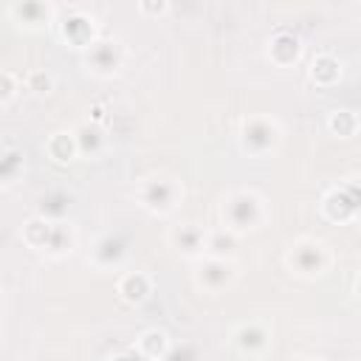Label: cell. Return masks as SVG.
<instances>
[{
	"label": "cell",
	"mask_w": 361,
	"mask_h": 361,
	"mask_svg": "<svg viewBox=\"0 0 361 361\" xmlns=\"http://www.w3.org/2000/svg\"><path fill=\"white\" fill-rule=\"evenodd\" d=\"M265 200L259 192L254 189H231L223 203H220V217H223V228L234 231L237 237L257 231L265 223Z\"/></svg>",
	"instance_id": "1"
},
{
	"label": "cell",
	"mask_w": 361,
	"mask_h": 361,
	"mask_svg": "<svg viewBox=\"0 0 361 361\" xmlns=\"http://www.w3.org/2000/svg\"><path fill=\"white\" fill-rule=\"evenodd\" d=\"M282 138H285L282 124L274 116H265V113H257V116L243 118L240 121V130H237L240 149L248 158H271L282 147Z\"/></svg>",
	"instance_id": "2"
},
{
	"label": "cell",
	"mask_w": 361,
	"mask_h": 361,
	"mask_svg": "<svg viewBox=\"0 0 361 361\" xmlns=\"http://www.w3.org/2000/svg\"><path fill=\"white\" fill-rule=\"evenodd\" d=\"M333 254L324 240L319 237H299L285 251V265L299 279H319L330 271Z\"/></svg>",
	"instance_id": "3"
},
{
	"label": "cell",
	"mask_w": 361,
	"mask_h": 361,
	"mask_svg": "<svg viewBox=\"0 0 361 361\" xmlns=\"http://www.w3.org/2000/svg\"><path fill=\"white\" fill-rule=\"evenodd\" d=\"M141 209H147L149 214H158V217H166L172 214L180 200H183V183L169 175V172H155L149 178L141 180L138 192H135Z\"/></svg>",
	"instance_id": "4"
},
{
	"label": "cell",
	"mask_w": 361,
	"mask_h": 361,
	"mask_svg": "<svg viewBox=\"0 0 361 361\" xmlns=\"http://www.w3.org/2000/svg\"><path fill=\"white\" fill-rule=\"evenodd\" d=\"M54 28L59 34V39L76 51H85L90 48L96 39H99V23L90 11H85L82 6H65V8H56V20H54Z\"/></svg>",
	"instance_id": "5"
},
{
	"label": "cell",
	"mask_w": 361,
	"mask_h": 361,
	"mask_svg": "<svg viewBox=\"0 0 361 361\" xmlns=\"http://www.w3.org/2000/svg\"><path fill=\"white\" fill-rule=\"evenodd\" d=\"M322 217L336 223V226H344V223H353L361 212V186H358V178H347L341 180L338 186L327 189L322 203Z\"/></svg>",
	"instance_id": "6"
},
{
	"label": "cell",
	"mask_w": 361,
	"mask_h": 361,
	"mask_svg": "<svg viewBox=\"0 0 361 361\" xmlns=\"http://www.w3.org/2000/svg\"><path fill=\"white\" fill-rule=\"evenodd\" d=\"M127 59V48L118 37H99L90 48L82 51V65L99 76V79H110L124 68Z\"/></svg>",
	"instance_id": "7"
},
{
	"label": "cell",
	"mask_w": 361,
	"mask_h": 361,
	"mask_svg": "<svg viewBox=\"0 0 361 361\" xmlns=\"http://www.w3.org/2000/svg\"><path fill=\"white\" fill-rule=\"evenodd\" d=\"M195 285L206 293H223L237 282V262L234 259H220V257H200L195 259Z\"/></svg>",
	"instance_id": "8"
},
{
	"label": "cell",
	"mask_w": 361,
	"mask_h": 361,
	"mask_svg": "<svg viewBox=\"0 0 361 361\" xmlns=\"http://www.w3.org/2000/svg\"><path fill=\"white\" fill-rule=\"evenodd\" d=\"M130 254V240L121 231H104L90 243L87 262L99 271H118L127 262Z\"/></svg>",
	"instance_id": "9"
},
{
	"label": "cell",
	"mask_w": 361,
	"mask_h": 361,
	"mask_svg": "<svg viewBox=\"0 0 361 361\" xmlns=\"http://www.w3.org/2000/svg\"><path fill=\"white\" fill-rule=\"evenodd\" d=\"M271 341H274L271 327H268L265 322H257V319L240 322V324H234V330H231V344H234L237 353L245 355V358H259V355H265L268 347H271Z\"/></svg>",
	"instance_id": "10"
},
{
	"label": "cell",
	"mask_w": 361,
	"mask_h": 361,
	"mask_svg": "<svg viewBox=\"0 0 361 361\" xmlns=\"http://www.w3.org/2000/svg\"><path fill=\"white\" fill-rule=\"evenodd\" d=\"M56 8L59 6H54L48 0H17L8 6V17L25 31H42V28L54 25Z\"/></svg>",
	"instance_id": "11"
},
{
	"label": "cell",
	"mask_w": 361,
	"mask_h": 361,
	"mask_svg": "<svg viewBox=\"0 0 361 361\" xmlns=\"http://www.w3.org/2000/svg\"><path fill=\"white\" fill-rule=\"evenodd\" d=\"M265 54L276 68H290L302 56V37L290 25H279L271 31V37L265 42Z\"/></svg>",
	"instance_id": "12"
},
{
	"label": "cell",
	"mask_w": 361,
	"mask_h": 361,
	"mask_svg": "<svg viewBox=\"0 0 361 361\" xmlns=\"http://www.w3.org/2000/svg\"><path fill=\"white\" fill-rule=\"evenodd\" d=\"M206 231H209V228H203L200 223L186 220V223L172 226L169 234H166V240H169V245H172L180 257H186V259H200V257L206 254Z\"/></svg>",
	"instance_id": "13"
},
{
	"label": "cell",
	"mask_w": 361,
	"mask_h": 361,
	"mask_svg": "<svg viewBox=\"0 0 361 361\" xmlns=\"http://www.w3.org/2000/svg\"><path fill=\"white\" fill-rule=\"evenodd\" d=\"M307 76L316 87H336L344 76V62L330 54V51H322L310 59V68H307Z\"/></svg>",
	"instance_id": "14"
},
{
	"label": "cell",
	"mask_w": 361,
	"mask_h": 361,
	"mask_svg": "<svg viewBox=\"0 0 361 361\" xmlns=\"http://www.w3.org/2000/svg\"><path fill=\"white\" fill-rule=\"evenodd\" d=\"M71 206H73V195H71L65 186H54V189H45V192L37 197V212H34V214H39V217L56 223V220H68Z\"/></svg>",
	"instance_id": "15"
},
{
	"label": "cell",
	"mask_w": 361,
	"mask_h": 361,
	"mask_svg": "<svg viewBox=\"0 0 361 361\" xmlns=\"http://www.w3.org/2000/svg\"><path fill=\"white\" fill-rule=\"evenodd\" d=\"M116 293L127 305H144L152 296V276L144 271H124L116 282Z\"/></svg>",
	"instance_id": "16"
},
{
	"label": "cell",
	"mask_w": 361,
	"mask_h": 361,
	"mask_svg": "<svg viewBox=\"0 0 361 361\" xmlns=\"http://www.w3.org/2000/svg\"><path fill=\"white\" fill-rule=\"evenodd\" d=\"M73 141H76V152L82 158H99L107 147V138H104V130L93 121H82L73 127Z\"/></svg>",
	"instance_id": "17"
},
{
	"label": "cell",
	"mask_w": 361,
	"mask_h": 361,
	"mask_svg": "<svg viewBox=\"0 0 361 361\" xmlns=\"http://www.w3.org/2000/svg\"><path fill=\"white\" fill-rule=\"evenodd\" d=\"M76 226L71 223V220H56L54 226H51V237H48V245H45V257H51V259H62V257H68V254H73V248H76Z\"/></svg>",
	"instance_id": "18"
},
{
	"label": "cell",
	"mask_w": 361,
	"mask_h": 361,
	"mask_svg": "<svg viewBox=\"0 0 361 361\" xmlns=\"http://www.w3.org/2000/svg\"><path fill=\"white\" fill-rule=\"evenodd\" d=\"M25 175V149L17 144L0 147V186H14Z\"/></svg>",
	"instance_id": "19"
},
{
	"label": "cell",
	"mask_w": 361,
	"mask_h": 361,
	"mask_svg": "<svg viewBox=\"0 0 361 361\" xmlns=\"http://www.w3.org/2000/svg\"><path fill=\"white\" fill-rule=\"evenodd\" d=\"M45 155L65 166V164H73L79 158L76 152V141H73V130H54L48 138H45Z\"/></svg>",
	"instance_id": "20"
},
{
	"label": "cell",
	"mask_w": 361,
	"mask_h": 361,
	"mask_svg": "<svg viewBox=\"0 0 361 361\" xmlns=\"http://www.w3.org/2000/svg\"><path fill=\"white\" fill-rule=\"evenodd\" d=\"M358 127H361V118L353 107H336V110L327 113V130H330V135H336L341 141L355 138Z\"/></svg>",
	"instance_id": "21"
},
{
	"label": "cell",
	"mask_w": 361,
	"mask_h": 361,
	"mask_svg": "<svg viewBox=\"0 0 361 361\" xmlns=\"http://www.w3.org/2000/svg\"><path fill=\"white\" fill-rule=\"evenodd\" d=\"M51 220L39 217V214H31L23 226H20V237H23V245L31 248V251H45L48 245V237H51Z\"/></svg>",
	"instance_id": "22"
},
{
	"label": "cell",
	"mask_w": 361,
	"mask_h": 361,
	"mask_svg": "<svg viewBox=\"0 0 361 361\" xmlns=\"http://www.w3.org/2000/svg\"><path fill=\"white\" fill-rule=\"evenodd\" d=\"M169 344H172V338H169V333L161 330V327H147V330L135 338V350H138L141 355H147L149 361H161L164 353L169 350Z\"/></svg>",
	"instance_id": "23"
},
{
	"label": "cell",
	"mask_w": 361,
	"mask_h": 361,
	"mask_svg": "<svg viewBox=\"0 0 361 361\" xmlns=\"http://www.w3.org/2000/svg\"><path fill=\"white\" fill-rule=\"evenodd\" d=\"M237 243L240 237L228 228H212L206 231V254L203 257H220V259H234V251H237Z\"/></svg>",
	"instance_id": "24"
},
{
	"label": "cell",
	"mask_w": 361,
	"mask_h": 361,
	"mask_svg": "<svg viewBox=\"0 0 361 361\" xmlns=\"http://www.w3.org/2000/svg\"><path fill=\"white\" fill-rule=\"evenodd\" d=\"M54 87H56V79H54L51 71H45V68H34V71L25 73V90H28L31 96L45 99V96L54 93Z\"/></svg>",
	"instance_id": "25"
},
{
	"label": "cell",
	"mask_w": 361,
	"mask_h": 361,
	"mask_svg": "<svg viewBox=\"0 0 361 361\" xmlns=\"http://www.w3.org/2000/svg\"><path fill=\"white\" fill-rule=\"evenodd\" d=\"M200 358H203V353L195 341H178V344L172 341L161 361H200Z\"/></svg>",
	"instance_id": "26"
},
{
	"label": "cell",
	"mask_w": 361,
	"mask_h": 361,
	"mask_svg": "<svg viewBox=\"0 0 361 361\" xmlns=\"http://www.w3.org/2000/svg\"><path fill=\"white\" fill-rule=\"evenodd\" d=\"M20 90V82L11 71H0V104H8Z\"/></svg>",
	"instance_id": "27"
},
{
	"label": "cell",
	"mask_w": 361,
	"mask_h": 361,
	"mask_svg": "<svg viewBox=\"0 0 361 361\" xmlns=\"http://www.w3.org/2000/svg\"><path fill=\"white\" fill-rule=\"evenodd\" d=\"M172 11L169 0H138V14L144 17H166Z\"/></svg>",
	"instance_id": "28"
},
{
	"label": "cell",
	"mask_w": 361,
	"mask_h": 361,
	"mask_svg": "<svg viewBox=\"0 0 361 361\" xmlns=\"http://www.w3.org/2000/svg\"><path fill=\"white\" fill-rule=\"evenodd\" d=\"M107 361H149V358L141 355L135 347H127V350H121V353H113Z\"/></svg>",
	"instance_id": "29"
},
{
	"label": "cell",
	"mask_w": 361,
	"mask_h": 361,
	"mask_svg": "<svg viewBox=\"0 0 361 361\" xmlns=\"http://www.w3.org/2000/svg\"><path fill=\"white\" fill-rule=\"evenodd\" d=\"M87 121H93V124H104L107 121V104L104 102H96V104H90V118Z\"/></svg>",
	"instance_id": "30"
},
{
	"label": "cell",
	"mask_w": 361,
	"mask_h": 361,
	"mask_svg": "<svg viewBox=\"0 0 361 361\" xmlns=\"http://www.w3.org/2000/svg\"><path fill=\"white\" fill-rule=\"evenodd\" d=\"M293 361H322V358H313V355H302V358H293Z\"/></svg>",
	"instance_id": "31"
}]
</instances>
